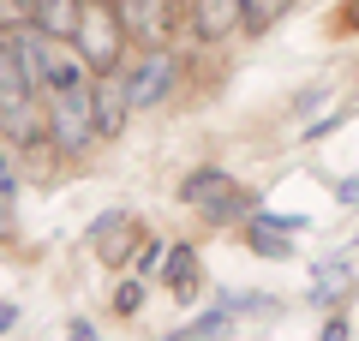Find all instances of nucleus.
Here are the masks:
<instances>
[{
	"label": "nucleus",
	"mask_w": 359,
	"mask_h": 341,
	"mask_svg": "<svg viewBox=\"0 0 359 341\" xmlns=\"http://www.w3.org/2000/svg\"><path fill=\"white\" fill-rule=\"evenodd\" d=\"M13 323H18V305H13V300H0V335H6Z\"/></svg>",
	"instance_id": "22"
},
{
	"label": "nucleus",
	"mask_w": 359,
	"mask_h": 341,
	"mask_svg": "<svg viewBox=\"0 0 359 341\" xmlns=\"http://www.w3.org/2000/svg\"><path fill=\"white\" fill-rule=\"evenodd\" d=\"M192 25L204 42L228 36V30H240V0H192Z\"/></svg>",
	"instance_id": "9"
},
{
	"label": "nucleus",
	"mask_w": 359,
	"mask_h": 341,
	"mask_svg": "<svg viewBox=\"0 0 359 341\" xmlns=\"http://www.w3.org/2000/svg\"><path fill=\"white\" fill-rule=\"evenodd\" d=\"M341 120H347V114H341V108H335V114H330V120H318V126H306V138H330V132H335V126H341Z\"/></svg>",
	"instance_id": "20"
},
{
	"label": "nucleus",
	"mask_w": 359,
	"mask_h": 341,
	"mask_svg": "<svg viewBox=\"0 0 359 341\" xmlns=\"http://www.w3.org/2000/svg\"><path fill=\"white\" fill-rule=\"evenodd\" d=\"M138 305H144V276H138V281H120V288H114V312L132 317Z\"/></svg>",
	"instance_id": "15"
},
{
	"label": "nucleus",
	"mask_w": 359,
	"mask_h": 341,
	"mask_svg": "<svg viewBox=\"0 0 359 341\" xmlns=\"http://www.w3.org/2000/svg\"><path fill=\"white\" fill-rule=\"evenodd\" d=\"M25 25H30L25 0H0V30H25Z\"/></svg>",
	"instance_id": "18"
},
{
	"label": "nucleus",
	"mask_w": 359,
	"mask_h": 341,
	"mask_svg": "<svg viewBox=\"0 0 359 341\" xmlns=\"http://www.w3.org/2000/svg\"><path fill=\"white\" fill-rule=\"evenodd\" d=\"M245 246H252L257 258H287L294 252V234H282V227H269V222H245Z\"/></svg>",
	"instance_id": "12"
},
{
	"label": "nucleus",
	"mask_w": 359,
	"mask_h": 341,
	"mask_svg": "<svg viewBox=\"0 0 359 341\" xmlns=\"http://www.w3.org/2000/svg\"><path fill=\"white\" fill-rule=\"evenodd\" d=\"M78 54H84L96 72H114L120 54H126V25H120V13L108 6V0H84V13H78V30H72Z\"/></svg>",
	"instance_id": "3"
},
{
	"label": "nucleus",
	"mask_w": 359,
	"mask_h": 341,
	"mask_svg": "<svg viewBox=\"0 0 359 341\" xmlns=\"http://www.w3.org/2000/svg\"><path fill=\"white\" fill-rule=\"evenodd\" d=\"M318 341H347V317H330V323L318 329Z\"/></svg>",
	"instance_id": "21"
},
{
	"label": "nucleus",
	"mask_w": 359,
	"mask_h": 341,
	"mask_svg": "<svg viewBox=\"0 0 359 341\" xmlns=\"http://www.w3.org/2000/svg\"><path fill=\"white\" fill-rule=\"evenodd\" d=\"M162 281L180 293V300H192V288H198V252H192V246H168V258H162Z\"/></svg>",
	"instance_id": "10"
},
{
	"label": "nucleus",
	"mask_w": 359,
	"mask_h": 341,
	"mask_svg": "<svg viewBox=\"0 0 359 341\" xmlns=\"http://www.w3.org/2000/svg\"><path fill=\"white\" fill-rule=\"evenodd\" d=\"M287 13H294V0H240V25L252 30V36L269 30L276 18H287Z\"/></svg>",
	"instance_id": "13"
},
{
	"label": "nucleus",
	"mask_w": 359,
	"mask_h": 341,
	"mask_svg": "<svg viewBox=\"0 0 359 341\" xmlns=\"http://www.w3.org/2000/svg\"><path fill=\"white\" fill-rule=\"evenodd\" d=\"M341 25H347V30H359V0L347 6V18H341Z\"/></svg>",
	"instance_id": "24"
},
{
	"label": "nucleus",
	"mask_w": 359,
	"mask_h": 341,
	"mask_svg": "<svg viewBox=\"0 0 359 341\" xmlns=\"http://www.w3.org/2000/svg\"><path fill=\"white\" fill-rule=\"evenodd\" d=\"M0 132H13V144H36L48 138V126L36 120V84L25 72L13 30H0Z\"/></svg>",
	"instance_id": "1"
},
{
	"label": "nucleus",
	"mask_w": 359,
	"mask_h": 341,
	"mask_svg": "<svg viewBox=\"0 0 359 341\" xmlns=\"http://www.w3.org/2000/svg\"><path fill=\"white\" fill-rule=\"evenodd\" d=\"M162 258H168V246H162V240H138V258H132V269H138V276H150Z\"/></svg>",
	"instance_id": "16"
},
{
	"label": "nucleus",
	"mask_w": 359,
	"mask_h": 341,
	"mask_svg": "<svg viewBox=\"0 0 359 341\" xmlns=\"http://www.w3.org/2000/svg\"><path fill=\"white\" fill-rule=\"evenodd\" d=\"M120 13V25H126L132 42H144V48H168L180 30V0H108Z\"/></svg>",
	"instance_id": "4"
},
{
	"label": "nucleus",
	"mask_w": 359,
	"mask_h": 341,
	"mask_svg": "<svg viewBox=\"0 0 359 341\" xmlns=\"http://www.w3.org/2000/svg\"><path fill=\"white\" fill-rule=\"evenodd\" d=\"M341 288H347V269H341V264H323V269H318V288H311V300H318V305H330Z\"/></svg>",
	"instance_id": "14"
},
{
	"label": "nucleus",
	"mask_w": 359,
	"mask_h": 341,
	"mask_svg": "<svg viewBox=\"0 0 359 341\" xmlns=\"http://www.w3.org/2000/svg\"><path fill=\"white\" fill-rule=\"evenodd\" d=\"M126 114H132V102H126V78H114V72H96V144L120 138Z\"/></svg>",
	"instance_id": "6"
},
{
	"label": "nucleus",
	"mask_w": 359,
	"mask_h": 341,
	"mask_svg": "<svg viewBox=\"0 0 359 341\" xmlns=\"http://www.w3.org/2000/svg\"><path fill=\"white\" fill-rule=\"evenodd\" d=\"M257 222H269V227H282V234H306L311 227V215H276V210H252Z\"/></svg>",
	"instance_id": "17"
},
{
	"label": "nucleus",
	"mask_w": 359,
	"mask_h": 341,
	"mask_svg": "<svg viewBox=\"0 0 359 341\" xmlns=\"http://www.w3.org/2000/svg\"><path fill=\"white\" fill-rule=\"evenodd\" d=\"M174 78H180L174 54H168V48H144L138 60H132V72H126V102H132V114L156 108V102L174 90Z\"/></svg>",
	"instance_id": "5"
},
{
	"label": "nucleus",
	"mask_w": 359,
	"mask_h": 341,
	"mask_svg": "<svg viewBox=\"0 0 359 341\" xmlns=\"http://www.w3.org/2000/svg\"><path fill=\"white\" fill-rule=\"evenodd\" d=\"M132 215L126 210H108V215H96V222H90V240H96V258H102V264H120V258H126V246L132 240H144V234H132Z\"/></svg>",
	"instance_id": "7"
},
{
	"label": "nucleus",
	"mask_w": 359,
	"mask_h": 341,
	"mask_svg": "<svg viewBox=\"0 0 359 341\" xmlns=\"http://www.w3.org/2000/svg\"><path fill=\"white\" fill-rule=\"evenodd\" d=\"M233 312H240V305H233V300H222L216 312L192 317V323L180 329V335H186V341H222V335H233Z\"/></svg>",
	"instance_id": "11"
},
{
	"label": "nucleus",
	"mask_w": 359,
	"mask_h": 341,
	"mask_svg": "<svg viewBox=\"0 0 359 341\" xmlns=\"http://www.w3.org/2000/svg\"><path fill=\"white\" fill-rule=\"evenodd\" d=\"M330 192H335V203H359V174L353 180H335Z\"/></svg>",
	"instance_id": "19"
},
{
	"label": "nucleus",
	"mask_w": 359,
	"mask_h": 341,
	"mask_svg": "<svg viewBox=\"0 0 359 341\" xmlns=\"http://www.w3.org/2000/svg\"><path fill=\"white\" fill-rule=\"evenodd\" d=\"M25 6H30V25H36V30H48V36H66V42H72L78 13H84V0H25Z\"/></svg>",
	"instance_id": "8"
},
{
	"label": "nucleus",
	"mask_w": 359,
	"mask_h": 341,
	"mask_svg": "<svg viewBox=\"0 0 359 341\" xmlns=\"http://www.w3.org/2000/svg\"><path fill=\"white\" fill-rule=\"evenodd\" d=\"M180 203L198 210V215H210V222H240V215L252 210V192L233 174H222V168H192V174L180 180Z\"/></svg>",
	"instance_id": "2"
},
{
	"label": "nucleus",
	"mask_w": 359,
	"mask_h": 341,
	"mask_svg": "<svg viewBox=\"0 0 359 341\" xmlns=\"http://www.w3.org/2000/svg\"><path fill=\"white\" fill-rule=\"evenodd\" d=\"M72 341H102V335H96V323H84V317H78V323H72Z\"/></svg>",
	"instance_id": "23"
}]
</instances>
